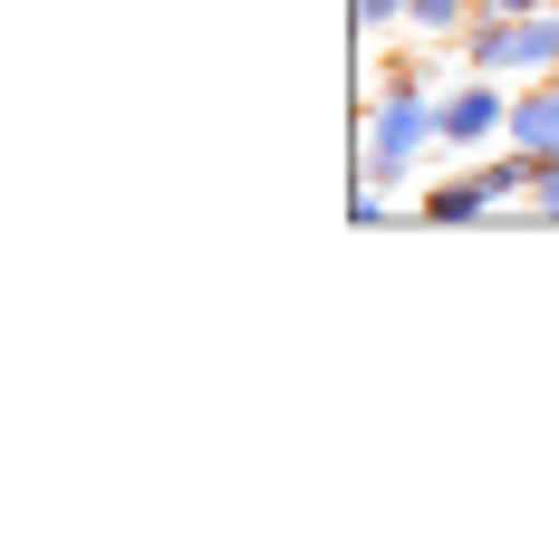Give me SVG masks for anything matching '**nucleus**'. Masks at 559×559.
Instances as JSON below:
<instances>
[{
	"mask_svg": "<svg viewBox=\"0 0 559 559\" xmlns=\"http://www.w3.org/2000/svg\"><path fill=\"white\" fill-rule=\"evenodd\" d=\"M405 20L415 29H463V20H483V0H405Z\"/></svg>",
	"mask_w": 559,
	"mask_h": 559,
	"instance_id": "obj_6",
	"label": "nucleus"
},
{
	"mask_svg": "<svg viewBox=\"0 0 559 559\" xmlns=\"http://www.w3.org/2000/svg\"><path fill=\"white\" fill-rule=\"evenodd\" d=\"M531 203H540V213H559V155L540 165V183H531Z\"/></svg>",
	"mask_w": 559,
	"mask_h": 559,
	"instance_id": "obj_8",
	"label": "nucleus"
},
{
	"mask_svg": "<svg viewBox=\"0 0 559 559\" xmlns=\"http://www.w3.org/2000/svg\"><path fill=\"white\" fill-rule=\"evenodd\" d=\"M357 20H367V29H395V20H405V0H357Z\"/></svg>",
	"mask_w": 559,
	"mask_h": 559,
	"instance_id": "obj_7",
	"label": "nucleus"
},
{
	"mask_svg": "<svg viewBox=\"0 0 559 559\" xmlns=\"http://www.w3.org/2000/svg\"><path fill=\"white\" fill-rule=\"evenodd\" d=\"M531 183H540V155L511 145L502 165H473V174H453V183H425V223H483L502 193H531Z\"/></svg>",
	"mask_w": 559,
	"mask_h": 559,
	"instance_id": "obj_3",
	"label": "nucleus"
},
{
	"mask_svg": "<svg viewBox=\"0 0 559 559\" xmlns=\"http://www.w3.org/2000/svg\"><path fill=\"white\" fill-rule=\"evenodd\" d=\"M435 135H444V116H425V68H415V58H386L377 107H367V183H377V193L405 183V165H415Z\"/></svg>",
	"mask_w": 559,
	"mask_h": 559,
	"instance_id": "obj_1",
	"label": "nucleus"
},
{
	"mask_svg": "<svg viewBox=\"0 0 559 559\" xmlns=\"http://www.w3.org/2000/svg\"><path fill=\"white\" fill-rule=\"evenodd\" d=\"M502 135L521 145V155H540V165H550V155H559V78H540V87H521V97H511Z\"/></svg>",
	"mask_w": 559,
	"mask_h": 559,
	"instance_id": "obj_5",
	"label": "nucleus"
},
{
	"mask_svg": "<svg viewBox=\"0 0 559 559\" xmlns=\"http://www.w3.org/2000/svg\"><path fill=\"white\" fill-rule=\"evenodd\" d=\"M473 68H521V78H559V10H531V20H483L473 39H463Z\"/></svg>",
	"mask_w": 559,
	"mask_h": 559,
	"instance_id": "obj_2",
	"label": "nucleus"
},
{
	"mask_svg": "<svg viewBox=\"0 0 559 559\" xmlns=\"http://www.w3.org/2000/svg\"><path fill=\"white\" fill-rule=\"evenodd\" d=\"M435 116H444V145H483V135H492V126L511 116V97L492 87V68H483V78H473V87H453Z\"/></svg>",
	"mask_w": 559,
	"mask_h": 559,
	"instance_id": "obj_4",
	"label": "nucleus"
}]
</instances>
